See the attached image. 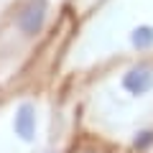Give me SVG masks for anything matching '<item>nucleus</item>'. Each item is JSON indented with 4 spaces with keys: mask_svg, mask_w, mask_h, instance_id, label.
Here are the masks:
<instances>
[{
    "mask_svg": "<svg viewBox=\"0 0 153 153\" xmlns=\"http://www.w3.org/2000/svg\"><path fill=\"white\" fill-rule=\"evenodd\" d=\"M44 18H46V3L44 0H31L18 16V28L26 36H36L44 26Z\"/></svg>",
    "mask_w": 153,
    "mask_h": 153,
    "instance_id": "obj_1",
    "label": "nucleus"
},
{
    "mask_svg": "<svg viewBox=\"0 0 153 153\" xmlns=\"http://www.w3.org/2000/svg\"><path fill=\"white\" fill-rule=\"evenodd\" d=\"M151 84H153V74L146 69V66H138V69L128 71L125 79H123V87H125L128 92H133V94L148 92V89H151Z\"/></svg>",
    "mask_w": 153,
    "mask_h": 153,
    "instance_id": "obj_2",
    "label": "nucleus"
},
{
    "mask_svg": "<svg viewBox=\"0 0 153 153\" xmlns=\"http://www.w3.org/2000/svg\"><path fill=\"white\" fill-rule=\"evenodd\" d=\"M33 130H36V115H33V107L31 105H21V110H18V115H16V133L23 138V140H31Z\"/></svg>",
    "mask_w": 153,
    "mask_h": 153,
    "instance_id": "obj_3",
    "label": "nucleus"
},
{
    "mask_svg": "<svg viewBox=\"0 0 153 153\" xmlns=\"http://www.w3.org/2000/svg\"><path fill=\"white\" fill-rule=\"evenodd\" d=\"M130 41H133L135 49H148V46L153 44V28L151 26H138L135 31H133Z\"/></svg>",
    "mask_w": 153,
    "mask_h": 153,
    "instance_id": "obj_4",
    "label": "nucleus"
},
{
    "mask_svg": "<svg viewBox=\"0 0 153 153\" xmlns=\"http://www.w3.org/2000/svg\"><path fill=\"white\" fill-rule=\"evenodd\" d=\"M151 143H153V133L151 130L140 133V138H135V148H140V151H143V148H148Z\"/></svg>",
    "mask_w": 153,
    "mask_h": 153,
    "instance_id": "obj_5",
    "label": "nucleus"
}]
</instances>
